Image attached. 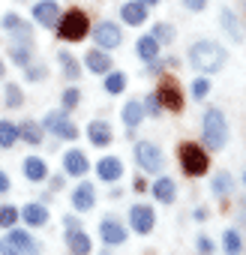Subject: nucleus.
I'll return each instance as SVG.
<instances>
[{
  "instance_id": "nucleus-1",
  "label": "nucleus",
  "mask_w": 246,
  "mask_h": 255,
  "mask_svg": "<svg viewBox=\"0 0 246 255\" xmlns=\"http://www.w3.org/2000/svg\"><path fill=\"white\" fill-rule=\"evenodd\" d=\"M189 60H192V66H198L204 72H216L225 63V48L213 39H201L189 48Z\"/></svg>"
},
{
  "instance_id": "nucleus-2",
  "label": "nucleus",
  "mask_w": 246,
  "mask_h": 255,
  "mask_svg": "<svg viewBox=\"0 0 246 255\" xmlns=\"http://www.w3.org/2000/svg\"><path fill=\"white\" fill-rule=\"evenodd\" d=\"M225 138H228V123H225V114L219 108H207L204 111V141L210 150H219L225 147Z\"/></svg>"
},
{
  "instance_id": "nucleus-3",
  "label": "nucleus",
  "mask_w": 246,
  "mask_h": 255,
  "mask_svg": "<svg viewBox=\"0 0 246 255\" xmlns=\"http://www.w3.org/2000/svg\"><path fill=\"white\" fill-rule=\"evenodd\" d=\"M57 30H60V39L78 42V39L87 36V15H84L81 9H69V12L63 15V21L57 24Z\"/></svg>"
},
{
  "instance_id": "nucleus-4",
  "label": "nucleus",
  "mask_w": 246,
  "mask_h": 255,
  "mask_svg": "<svg viewBox=\"0 0 246 255\" xmlns=\"http://www.w3.org/2000/svg\"><path fill=\"white\" fill-rule=\"evenodd\" d=\"M180 165H183V171H186V174L198 177V174H204V171H207L210 156H207L198 144H180Z\"/></svg>"
},
{
  "instance_id": "nucleus-5",
  "label": "nucleus",
  "mask_w": 246,
  "mask_h": 255,
  "mask_svg": "<svg viewBox=\"0 0 246 255\" xmlns=\"http://www.w3.org/2000/svg\"><path fill=\"white\" fill-rule=\"evenodd\" d=\"M135 159L144 171H159L162 168V150L150 141H138L135 144Z\"/></svg>"
},
{
  "instance_id": "nucleus-6",
  "label": "nucleus",
  "mask_w": 246,
  "mask_h": 255,
  "mask_svg": "<svg viewBox=\"0 0 246 255\" xmlns=\"http://www.w3.org/2000/svg\"><path fill=\"white\" fill-rule=\"evenodd\" d=\"M36 249V240L27 234V231H9L3 240H0V252H33Z\"/></svg>"
},
{
  "instance_id": "nucleus-7",
  "label": "nucleus",
  "mask_w": 246,
  "mask_h": 255,
  "mask_svg": "<svg viewBox=\"0 0 246 255\" xmlns=\"http://www.w3.org/2000/svg\"><path fill=\"white\" fill-rule=\"evenodd\" d=\"M93 39H96V45H99V48H117L123 36H120V27H117V24L102 21V24H96V27H93Z\"/></svg>"
},
{
  "instance_id": "nucleus-8",
  "label": "nucleus",
  "mask_w": 246,
  "mask_h": 255,
  "mask_svg": "<svg viewBox=\"0 0 246 255\" xmlns=\"http://www.w3.org/2000/svg\"><path fill=\"white\" fill-rule=\"evenodd\" d=\"M129 225L138 231V234H150L153 231V210L147 204H135L129 210Z\"/></svg>"
},
{
  "instance_id": "nucleus-9",
  "label": "nucleus",
  "mask_w": 246,
  "mask_h": 255,
  "mask_svg": "<svg viewBox=\"0 0 246 255\" xmlns=\"http://www.w3.org/2000/svg\"><path fill=\"white\" fill-rule=\"evenodd\" d=\"M45 126H48V129H54V135H60V138H66V141L78 138L75 123H72V120H66L63 114H48V117H45Z\"/></svg>"
},
{
  "instance_id": "nucleus-10",
  "label": "nucleus",
  "mask_w": 246,
  "mask_h": 255,
  "mask_svg": "<svg viewBox=\"0 0 246 255\" xmlns=\"http://www.w3.org/2000/svg\"><path fill=\"white\" fill-rule=\"evenodd\" d=\"M57 15H60V6L54 3V0H39V3L33 6V18L42 27H54L57 24Z\"/></svg>"
},
{
  "instance_id": "nucleus-11",
  "label": "nucleus",
  "mask_w": 246,
  "mask_h": 255,
  "mask_svg": "<svg viewBox=\"0 0 246 255\" xmlns=\"http://www.w3.org/2000/svg\"><path fill=\"white\" fill-rule=\"evenodd\" d=\"M99 234H102V240H105L108 246H120L123 240H126V231H123V225L114 222V219H102Z\"/></svg>"
},
{
  "instance_id": "nucleus-12",
  "label": "nucleus",
  "mask_w": 246,
  "mask_h": 255,
  "mask_svg": "<svg viewBox=\"0 0 246 255\" xmlns=\"http://www.w3.org/2000/svg\"><path fill=\"white\" fill-rule=\"evenodd\" d=\"M120 15H123L126 24H144L147 21V3H144V0H141V3L132 0V3H126V6L120 9Z\"/></svg>"
},
{
  "instance_id": "nucleus-13",
  "label": "nucleus",
  "mask_w": 246,
  "mask_h": 255,
  "mask_svg": "<svg viewBox=\"0 0 246 255\" xmlns=\"http://www.w3.org/2000/svg\"><path fill=\"white\" fill-rule=\"evenodd\" d=\"M93 201H96V192H93V186H90V183H81V186L72 192V207H75V210H81V213H84V210H90V207H93Z\"/></svg>"
},
{
  "instance_id": "nucleus-14",
  "label": "nucleus",
  "mask_w": 246,
  "mask_h": 255,
  "mask_svg": "<svg viewBox=\"0 0 246 255\" xmlns=\"http://www.w3.org/2000/svg\"><path fill=\"white\" fill-rule=\"evenodd\" d=\"M87 135H90V141H93L96 147H105V144L111 141V126L102 123V120H93V123L87 126Z\"/></svg>"
},
{
  "instance_id": "nucleus-15",
  "label": "nucleus",
  "mask_w": 246,
  "mask_h": 255,
  "mask_svg": "<svg viewBox=\"0 0 246 255\" xmlns=\"http://www.w3.org/2000/svg\"><path fill=\"white\" fill-rule=\"evenodd\" d=\"M156 96H159V105H165V108H171V111H180V105H183V102H180V93H177V87H174L171 81H165Z\"/></svg>"
},
{
  "instance_id": "nucleus-16",
  "label": "nucleus",
  "mask_w": 246,
  "mask_h": 255,
  "mask_svg": "<svg viewBox=\"0 0 246 255\" xmlns=\"http://www.w3.org/2000/svg\"><path fill=\"white\" fill-rule=\"evenodd\" d=\"M63 165H66V171L75 174V177L87 174V156H84L81 150H69V153L63 156Z\"/></svg>"
},
{
  "instance_id": "nucleus-17",
  "label": "nucleus",
  "mask_w": 246,
  "mask_h": 255,
  "mask_svg": "<svg viewBox=\"0 0 246 255\" xmlns=\"http://www.w3.org/2000/svg\"><path fill=\"white\" fill-rule=\"evenodd\" d=\"M96 171H99V177H102V180H108V183H111V180H120V174H123V165H120V159H114V156H105V159L99 162V168H96Z\"/></svg>"
},
{
  "instance_id": "nucleus-18",
  "label": "nucleus",
  "mask_w": 246,
  "mask_h": 255,
  "mask_svg": "<svg viewBox=\"0 0 246 255\" xmlns=\"http://www.w3.org/2000/svg\"><path fill=\"white\" fill-rule=\"evenodd\" d=\"M153 195L159 198V204H171V201H174V195H177L174 180H171V177H159V180L153 183Z\"/></svg>"
},
{
  "instance_id": "nucleus-19",
  "label": "nucleus",
  "mask_w": 246,
  "mask_h": 255,
  "mask_svg": "<svg viewBox=\"0 0 246 255\" xmlns=\"http://www.w3.org/2000/svg\"><path fill=\"white\" fill-rule=\"evenodd\" d=\"M24 174H27V180H45L48 168H45V162L39 156H27L24 159Z\"/></svg>"
},
{
  "instance_id": "nucleus-20",
  "label": "nucleus",
  "mask_w": 246,
  "mask_h": 255,
  "mask_svg": "<svg viewBox=\"0 0 246 255\" xmlns=\"http://www.w3.org/2000/svg\"><path fill=\"white\" fill-rule=\"evenodd\" d=\"M141 117H144V105H141V102H135V99H132V102L123 105V123H126L129 129L141 123Z\"/></svg>"
},
{
  "instance_id": "nucleus-21",
  "label": "nucleus",
  "mask_w": 246,
  "mask_h": 255,
  "mask_svg": "<svg viewBox=\"0 0 246 255\" xmlns=\"http://www.w3.org/2000/svg\"><path fill=\"white\" fill-rule=\"evenodd\" d=\"M84 60H87V69H93V72H108L111 69V57L105 51H99V48L96 51H87Z\"/></svg>"
},
{
  "instance_id": "nucleus-22",
  "label": "nucleus",
  "mask_w": 246,
  "mask_h": 255,
  "mask_svg": "<svg viewBox=\"0 0 246 255\" xmlns=\"http://www.w3.org/2000/svg\"><path fill=\"white\" fill-rule=\"evenodd\" d=\"M24 219H27V225H45L48 222V210L42 207V204H27L24 207Z\"/></svg>"
},
{
  "instance_id": "nucleus-23",
  "label": "nucleus",
  "mask_w": 246,
  "mask_h": 255,
  "mask_svg": "<svg viewBox=\"0 0 246 255\" xmlns=\"http://www.w3.org/2000/svg\"><path fill=\"white\" fill-rule=\"evenodd\" d=\"M18 141V126L9 120H0V147H12Z\"/></svg>"
},
{
  "instance_id": "nucleus-24",
  "label": "nucleus",
  "mask_w": 246,
  "mask_h": 255,
  "mask_svg": "<svg viewBox=\"0 0 246 255\" xmlns=\"http://www.w3.org/2000/svg\"><path fill=\"white\" fill-rule=\"evenodd\" d=\"M69 249L75 255H87L90 252V237L84 231H69Z\"/></svg>"
},
{
  "instance_id": "nucleus-25",
  "label": "nucleus",
  "mask_w": 246,
  "mask_h": 255,
  "mask_svg": "<svg viewBox=\"0 0 246 255\" xmlns=\"http://www.w3.org/2000/svg\"><path fill=\"white\" fill-rule=\"evenodd\" d=\"M138 54L144 57V60H153L156 54H159V39L150 33V36H141V42H138Z\"/></svg>"
},
{
  "instance_id": "nucleus-26",
  "label": "nucleus",
  "mask_w": 246,
  "mask_h": 255,
  "mask_svg": "<svg viewBox=\"0 0 246 255\" xmlns=\"http://www.w3.org/2000/svg\"><path fill=\"white\" fill-rule=\"evenodd\" d=\"M18 138H24L27 144H39L42 141V132H39V126L36 123H24V126H18Z\"/></svg>"
},
{
  "instance_id": "nucleus-27",
  "label": "nucleus",
  "mask_w": 246,
  "mask_h": 255,
  "mask_svg": "<svg viewBox=\"0 0 246 255\" xmlns=\"http://www.w3.org/2000/svg\"><path fill=\"white\" fill-rule=\"evenodd\" d=\"M105 90L114 96V93H123V90H126V75H123V72H111L108 78H105Z\"/></svg>"
},
{
  "instance_id": "nucleus-28",
  "label": "nucleus",
  "mask_w": 246,
  "mask_h": 255,
  "mask_svg": "<svg viewBox=\"0 0 246 255\" xmlns=\"http://www.w3.org/2000/svg\"><path fill=\"white\" fill-rule=\"evenodd\" d=\"M18 222V210L12 204H0V228H15Z\"/></svg>"
},
{
  "instance_id": "nucleus-29",
  "label": "nucleus",
  "mask_w": 246,
  "mask_h": 255,
  "mask_svg": "<svg viewBox=\"0 0 246 255\" xmlns=\"http://www.w3.org/2000/svg\"><path fill=\"white\" fill-rule=\"evenodd\" d=\"M222 27L231 33V39H237V42L243 39V36H240V24H237V18H234L231 9H222Z\"/></svg>"
},
{
  "instance_id": "nucleus-30",
  "label": "nucleus",
  "mask_w": 246,
  "mask_h": 255,
  "mask_svg": "<svg viewBox=\"0 0 246 255\" xmlns=\"http://www.w3.org/2000/svg\"><path fill=\"white\" fill-rule=\"evenodd\" d=\"M222 246H225V252H240V234L237 231H225Z\"/></svg>"
},
{
  "instance_id": "nucleus-31",
  "label": "nucleus",
  "mask_w": 246,
  "mask_h": 255,
  "mask_svg": "<svg viewBox=\"0 0 246 255\" xmlns=\"http://www.w3.org/2000/svg\"><path fill=\"white\" fill-rule=\"evenodd\" d=\"M21 99H24V96H21V90H18L15 84H6V105H9V108H15V105H21Z\"/></svg>"
},
{
  "instance_id": "nucleus-32",
  "label": "nucleus",
  "mask_w": 246,
  "mask_h": 255,
  "mask_svg": "<svg viewBox=\"0 0 246 255\" xmlns=\"http://www.w3.org/2000/svg\"><path fill=\"white\" fill-rule=\"evenodd\" d=\"M60 63H63V69H66L69 81H75V78H78V66H75V60H72L69 54H60Z\"/></svg>"
},
{
  "instance_id": "nucleus-33",
  "label": "nucleus",
  "mask_w": 246,
  "mask_h": 255,
  "mask_svg": "<svg viewBox=\"0 0 246 255\" xmlns=\"http://www.w3.org/2000/svg\"><path fill=\"white\" fill-rule=\"evenodd\" d=\"M171 33H174L171 24H156V27H153V36H156L159 42H171Z\"/></svg>"
},
{
  "instance_id": "nucleus-34",
  "label": "nucleus",
  "mask_w": 246,
  "mask_h": 255,
  "mask_svg": "<svg viewBox=\"0 0 246 255\" xmlns=\"http://www.w3.org/2000/svg\"><path fill=\"white\" fill-rule=\"evenodd\" d=\"M207 90H210V81H207V78H195V81H192V93H195L198 99L207 96Z\"/></svg>"
},
{
  "instance_id": "nucleus-35",
  "label": "nucleus",
  "mask_w": 246,
  "mask_h": 255,
  "mask_svg": "<svg viewBox=\"0 0 246 255\" xmlns=\"http://www.w3.org/2000/svg\"><path fill=\"white\" fill-rule=\"evenodd\" d=\"M75 105H78V90L69 87V90L63 93V108H75Z\"/></svg>"
},
{
  "instance_id": "nucleus-36",
  "label": "nucleus",
  "mask_w": 246,
  "mask_h": 255,
  "mask_svg": "<svg viewBox=\"0 0 246 255\" xmlns=\"http://www.w3.org/2000/svg\"><path fill=\"white\" fill-rule=\"evenodd\" d=\"M213 189H216V192H225V189H228V174H216Z\"/></svg>"
},
{
  "instance_id": "nucleus-37",
  "label": "nucleus",
  "mask_w": 246,
  "mask_h": 255,
  "mask_svg": "<svg viewBox=\"0 0 246 255\" xmlns=\"http://www.w3.org/2000/svg\"><path fill=\"white\" fill-rule=\"evenodd\" d=\"M9 54H12V60H15V63H21V66L27 63V51H24V48H12Z\"/></svg>"
},
{
  "instance_id": "nucleus-38",
  "label": "nucleus",
  "mask_w": 246,
  "mask_h": 255,
  "mask_svg": "<svg viewBox=\"0 0 246 255\" xmlns=\"http://www.w3.org/2000/svg\"><path fill=\"white\" fill-rule=\"evenodd\" d=\"M183 6L192 9V12H201L204 9V0H183Z\"/></svg>"
},
{
  "instance_id": "nucleus-39",
  "label": "nucleus",
  "mask_w": 246,
  "mask_h": 255,
  "mask_svg": "<svg viewBox=\"0 0 246 255\" xmlns=\"http://www.w3.org/2000/svg\"><path fill=\"white\" fill-rule=\"evenodd\" d=\"M147 111H150V114H159V96H156V93L147 99Z\"/></svg>"
},
{
  "instance_id": "nucleus-40",
  "label": "nucleus",
  "mask_w": 246,
  "mask_h": 255,
  "mask_svg": "<svg viewBox=\"0 0 246 255\" xmlns=\"http://www.w3.org/2000/svg\"><path fill=\"white\" fill-rule=\"evenodd\" d=\"M198 249L201 252H213V240L210 237H198Z\"/></svg>"
},
{
  "instance_id": "nucleus-41",
  "label": "nucleus",
  "mask_w": 246,
  "mask_h": 255,
  "mask_svg": "<svg viewBox=\"0 0 246 255\" xmlns=\"http://www.w3.org/2000/svg\"><path fill=\"white\" fill-rule=\"evenodd\" d=\"M6 189H9V177L0 171V192H6Z\"/></svg>"
},
{
  "instance_id": "nucleus-42",
  "label": "nucleus",
  "mask_w": 246,
  "mask_h": 255,
  "mask_svg": "<svg viewBox=\"0 0 246 255\" xmlns=\"http://www.w3.org/2000/svg\"><path fill=\"white\" fill-rule=\"evenodd\" d=\"M27 75H30V78H42V75H45V69H42V66H39V69H30V72H27Z\"/></svg>"
},
{
  "instance_id": "nucleus-43",
  "label": "nucleus",
  "mask_w": 246,
  "mask_h": 255,
  "mask_svg": "<svg viewBox=\"0 0 246 255\" xmlns=\"http://www.w3.org/2000/svg\"><path fill=\"white\" fill-rule=\"evenodd\" d=\"M144 3H159V0H144Z\"/></svg>"
},
{
  "instance_id": "nucleus-44",
  "label": "nucleus",
  "mask_w": 246,
  "mask_h": 255,
  "mask_svg": "<svg viewBox=\"0 0 246 255\" xmlns=\"http://www.w3.org/2000/svg\"><path fill=\"white\" fill-rule=\"evenodd\" d=\"M0 75H3V63H0Z\"/></svg>"
},
{
  "instance_id": "nucleus-45",
  "label": "nucleus",
  "mask_w": 246,
  "mask_h": 255,
  "mask_svg": "<svg viewBox=\"0 0 246 255\" xmlns=\"http://www.w3.org/2000/svg\"><path fill=\"white\" fill-rule=\"evenodd\" d=\"M243 183H246V177H243Z\"/></svg>"
}]
</instances>
